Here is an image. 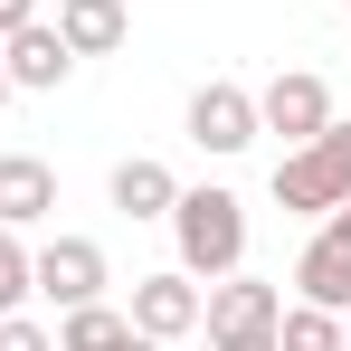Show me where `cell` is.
Here are the masks:
<instances>
[{"mask_svg":"<svg viewBox=\"0 0 351 351\" xmlns=\"http://www.w3.org/2000/svg\"><path fill=\"white\" fill-rule=\"evenodd\" d=\"M0 66H10V95H58L76 76V48L58 38V19H29V29L0 38Z\"/></svg>","mask_w":351,"mask_h":351,"instance_id":"6","label":"cell"},{"mask_svg":"<svg viewBox=\"0 0 351 351\" xmlns=\"http://www.w3.org/2000/svg\"><path fill=\"white\" fill-rule=\"evenodd\" d=\"M342 342H351V304H342Z\"/></svg>","mask_w":351,"mask_h":351,"instance_id":"21","label":"cell"},{"mask_svg":"<svg viewBox=\"0 0 351 351\" xmlns=\"http://www.w3.org/2000/svg\"><path fill=\"white\" fill-rule=\"evenodd\" d=\"M105 199H114L123 219H171L180 180H171V162H152V152H133V162H114V180H105Z\"/></svg>","mask_w":351,"mask_h":351,"instance_id":"12","label":"cell"},{"mask_svg":"<svg viewBox=\"0 0 351 351\" xmlns=\"http://www.w3.org/2000/svg\"><path fill=\"white\" fill-rule=\"evenodd\" d=\"M133 332H152V342H180V332H199V276H180V266H162V276H133Z\"/></svg>","mask_w":351,"mask_h":351,"instance_id":"8","label":"cell"},{"mask_svg":"<svg viewBox=\"0 0 351 351\" xmlns=\"http://www.w3.org/2000/svg\"><path fill=\"white\" fill-rule=\"evenodd\" d=\"M38 219H58V171L38 152H0V228L29 237Z\"/></svg>","mask_w":351,"mask_h":351,"instance_id":"9","label":"cell"},{"mask_svg":"<svg viewBox=\"0 0 351 351\" xmlns=\"http://www.w3.org/2000/svg\"><path fill=\"white\" fill-rule=\"evenodd\" d=\"M276 313H285V285H266V276H247V266L199 294V332H209V342H228V332H276Z\"/></svg>","mask_w":351,"mask_h":351,"instance_id":"5","label":"cell"},{"mask_svg":"<svg viewBox=\"0 0 351 351\" xmlns=\"http://www.w3.org/2000/svg\"><path fill=\"white\" fill-rule=\"evenodd\" d=\"M171 237H180V276H199V285H219L247 266V199L237 190H180L171 199Z\"/></svg>","mask_w":351,"mask_h":351,"instance_id":"1","label":"cell"},{"mask_svg":"<svg viewBox=\"0 0 351 351\" xmlns=\"http://www.w3.org/2000/svg\"><path fill=\"white\" fill-rule=\"evenodd\" d=\"M323 123H332V86H323L313 66H285V76L256 86V133H285V152H294V143H313Z\"/></svg>","mask_w":351,"mask_h":351,"instance_id":"4","label":"cell"},{"mask_svg":"<svg viewBox=\"0 0 351 351\" xmlns=\"http://www.w3.org/2000/svg\"><path fill=\"white\" fill-rule=\"evenodd\" d=\"M294 304H323V313L351 304V237H332V228L304 237V256H294Z\"/></svg>","mask_w":351,"mask_h":351,"instance_id":"10","label":"cell"},{"mask_svg":"<svg viewBox=\"0 0 351 351\" xmlns=\"http://www.w3.org/2000/svg\"><path fill=\"white\" fill-rule=\"evenodd\" d=\"M58 351H171V342L133 332V313H114V304H76V313H58Z\"/></svg>","mask_w":351,"mask_h":351,"instance_id":"11","label":"cell"},{"mask_svg":"<svg viewBox=\"0 0 351 351\" xmlns=\"http://www.w3.org/2000/svg\"><path fill=\"white\" fill-rule=\"evenodd\" d=\"M0 351H58V332L29 323V313H0Z\"/></svg>","mask_w":351,"mask_h":351,"instance_id":"16","label":"cell"},{"mask_svg":"<svg viewBox=\"0 0 351 351\" xmlns=\"http://www.w3.org/2000/svg\"><path fill=\"white\" fill-rule=\"evenodd\" d=\"M276 351H351V342H342V313H323V304H285V313H276Z\"/></svg>","mask_w":351,"mask_h":351,"instance_id":"14","label":"cell"},{"mask_svg":"<svg viewBox=\"0 0 351 351\" xmlns=\"http://www.w3.org/2000/svg\"><path fill=\"white\" fill-rule=\"evenodd\" d=\"M323 228H332V237H351V199H342V209H332V219H323Z\"/></svg>","mask_w":351,"mask_h":351,"instance_id":"19","label":"cell"},{"mask_svg":"<svg viewBox=\"0 0 351 351\" xmlns=\"http://www.w3.org/2000/svg\"><path fill=\"white\" fill-rule=\"evenodd\" d=\"M0 105H10V66H0Z\"/></svg>","mask_w":351,"mask_h":351,"instance_id":"20","label":"cell"},{"mask_svg":"<svg viewBox=\"0 0 351 351\" xmlns=\"http://www.w3.org/2000/svg\"><path fill=\"white\" fill-rule=\"evenodd\" d=\"M29 19H38V0H0V38H10V29H29Z\"/></svg>","mask_w":351,"mask_h":351,"instance_id":"17","label":"cell"},{"mask_svg":"<svg viewBox=\"0 0 351 351\" xmlns=\"http://www.w3.org/2000/svg\"><path fill=\"white\" fill-rule=\"evenodd\" d=\"M29 247H19V228H0V313H29Z\"/></svg>","mask_w":351,"mask_h":351,"instance_id":"15","label":"cell"},{"mask_svg":"<svg viewBox=\"0 0 351 351\" xmlns=\"http://www.w3.org/2000/svg\"><path fill=\"white\" fill-rule=\"evenodd\" d=\"M209 351H276V332H228V342H209Z\"/></svg>","mask_w":351,"mask_h":351,"instance_id":"18","label":"cell"},{"mask_svg":"<svg viewBox=\"0 0 351 351\" xmlns=\"http://www.w3.org/2000/svg\"><path fill=\"white\" fill-rule=\"evenodd\" d=\"M190 143H199V152H219V162H228V152H247V143H256V95H247V86H228V76H209V86H199V95H190Z\"/></svg>","mask_w":351,"mask_h":351,"instance_id":"7","label":"cell"},{"mask_svg":"<svg viewBox=\"0 0 351 351\" xmlns=\"http://www.w3.org/2000/svg\"><path fill=\"white\" fill-rule=\"evenodd\" d=\"M29 285L48 294L58 313H76V304H105L114 266H105V247H95V237H48V247H29Z\"/></svg>","mask_w":351,"mask_h":351,"instance_id":"3","label":"cell"},{"mask_svg":"<svg viewBox=\"0 0 351 351\" xmlns=\"http://www.w3.org/2000/svg\"><path fill=\"white\" fill-rule=\"evenodd\" d=\"M58 38L76 58H114L133 38V19H123V0H58Z\"/></svg>","mask_w":351,"mask_h":351,"instance_id":"13","label":"cell"},{"mask_svg":"<svg viewBox=\"0 0 351 351\" xmlns=\"http://www.w3.org/2000/svg\"><path fill=\"white\" fill-rule=\"evenodd\" d=\"M351 199V123L332 114L313 143H294L285 162H276V209H294V219H332Z\"/></svg>","mask_w":351,"mask_h":351,"instance_id":"2","label":"cell"}]
</instances>
